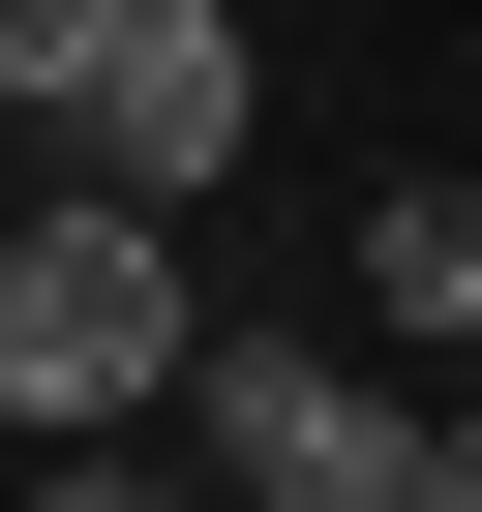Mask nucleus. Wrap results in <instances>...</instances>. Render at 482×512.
<instances>
[{"label":"nucleus","instance_id":"nucleus-1","mask_svg":"<svg viewBox=\"0 0 482 512\" xmlns=\"http://www.w3.org/2000/svg\"><path fill=\"white\" fill-rule=\"evenodd\" d=\"M211 302H181V211L61 181V211H0V422H181Z\"/></svg>","mask_w":482,"mask_h":512},{"label":"nucleus","instance_id":"nucleus-7","mask_svg":"<svg viewBox=\"0 0 482 512\" xmlns=\"http://www.w3.org/2000/svg\"><path fill=\"white\" fill-rule=\"evenodd\" d=\"M422 512H482V392H452V422H422Z\"/></svg>","mask_w":482,"mask_h":512},{"label":"nucleus","instance_id":"nucleus-4","mask_svg":"<svg viewBox=\"0 0 482 512\" xmlns=\"http://www.w3.org/2000/svg\"><path fill=\"white\" fill-rule=\"evenodd\" d=\"M362 332L482 362V181H392V211H362Z\"/></svg>","mask_w":482,"mask_h":512},{"label":"nucleus","instance_id":"nucleus-2","mask_svg":"<svg viewBox=\"0 0 482 512\" xmlns=\"http://www.w3.org/2000/svg\"><path fill=\"white\" fill-rule=\"evenodd\" d=\"M181 452H211V512H422V392L362 332H211L181 362Z\"/></svg>","mask_w":482,"mask_h":512},{"label":"nucleus","instance_id":"nucleus-6","mask_svg":"<svg viewBox=\"0 0 482 512\" xmlns=\"http://www.w3.org/2000/svg\"><path fill=\"white\" fill-rule=\"evenodd\" d=\"M31 512H211L181 452H121V422H31Z\"/></svg>","mask_w":482,"mask_h":512},{"label":"nucleus","instance_id":"nucleus-5","mask_svg":"<svg viewBox=\"0 0 482 512\" xmlns=\"http://www.w3.org/2000/svg\"><path fill=\"white\" fill-rule=\"evenodd\" d=\"M91 61H121V0H0V121H31V151L91 121Z\"/></svg>","mask_w":482,"mask_h":512},{"label":"nucleus","instance_id":"nucleus-3","mask_svg":"<svg viewBox=\"0 0 482 512\" xmlns=\"http://www.w3.org/2000/svg\"><path fill=\"white\" fill-rule=\"evenodd\" d=\"M61 181H121V211H211V181H241V0H121Z\"/></svg>","mask_w":482,"mask_h":512}]
</instances>
